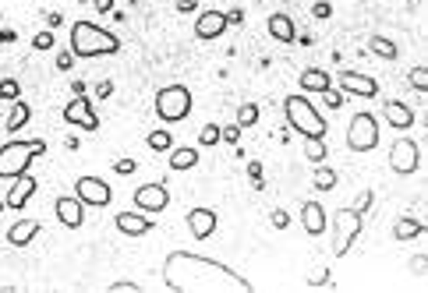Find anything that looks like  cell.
<instances>
[{
  "mask_svg": "<svg viewBox=\"0 0 428 293\" xmlns=\"http://www.w3.org/2000/svg\"><path fill=\"white\" fill-rule=\"evenodd\" d=\"M163 283L174 293H251L241 272L199 251H170L163 258Z\"/></svg>",
  "mask_w": 428,
  "mask_h": 293,
  "instance_id": "obj_1",
  "label": "cell"
},
{
  "mask_svg": "<svg viewBox=\"0 0 428 293\" xmlns=\"http://www.w3.org/2000/svg\"><path fill=\"white\" fill-rule=\"evenodd\" d=\"M120 50V39L100 28L96 21H75L71 25V53L75 57H113Z\"/></svg>",
  "mask_w": 428,
  "mask_h": 293,
  "instance_id": "obj_2",
  "label": "cell"
},
{
  "mask_svg": "<svg viewBox=\"0 0 428 293\" xmlns=\"http://www.w3.org/2000/svg\"><path fill=\"white\" fill-rule=\"evenodd\" d=\"M46 152V142L43 138H14L7 145H0V181L4 177H18V174H28V163L39 159Z\"/></svg>",
  "mask_w": 428,
  "mask_h": 293,
  "instance_id": "obj_3",
  "label": "cell"
},
{
  "mask_svg": "<svg viewBox=\"0 0 428 293\" xmlns=\"http://www.w3.org/2000/svg\"><path fill=\"white\" fill-rule=\"evenodd\" d=\"M283 113H287V124H291L301 138H325V131H329L325 117L312 106L308 96H287L283 99Z\"/></svg>",
  "mask_w": 428,
  "mask_h": 293,
  "instance_id": "obj_4",
  "label": "cell"
},
{
  "mask_svg": "<svg viewBox=\"0 0 428 293\" xmlns=\"http://www.w3.org/2000/svg\"><path fill=\"white\" fill-rule=\"evenodd\" d=\"M361 212H354V208H336L333 212V255L336 258H343L350 247H354V240L361 237Z\"/></svg>",
  "mask_w": 428,
  "mask_h": 293,
  "instance_id": "obj_5",
  "label": "cell"
},
{
  "mask_svg": "<svg viewBox=\"0 0 428 293\" xmlns=\"http://www.w3.org/2000/svg\"><path fill=\"white\" fill-rule=\"evenodd\" d=\"M192 113V89L184 85H167L156 92V117L163 124H177Z\"/></svg>",
  "mask_w": 428,
  "mask_h": 293,
  "instance_id": "obj_6",
  "label": "cell"
},
{
  "mask_svg": "<svg viewBox=\"0 0 428 293\" xmlns=\"http://www.w3.org/2000/svg\"><path fill=\"white\" fill-rule=\"evenodd\" d=\"M379 145V120L372 113H354L347 124V149L350 152H372Z\"/></svg>",
  "mask_w": 428,
  "mask_h": 293,
  "instance_id": "obj_7",
  "label": "cell"
},
{
  "mask_svg": "<svg viewBox=\"0 0 428 293\" xmlns=\"http://www.w3.org/2000/svg\"><path fill=\"white\" fill-rule=\"evenodd\" d=\"M418 163H422V149H418L414 138H397L390 145V166H393V174L411 177L418 170Z\"/></svg>",
  "mask_w": 428,
  "mask_h": 293,
  "instance_id": "obj_8",
  "label": "cell"
},
{
  "mask_svg": "<svg viewBox=\"0 0 428 293\" xmlns=\"http://www.w3.org/2000/svg\"><path fill=\"white\" fill-rule=\"evenodd\" d=\"M75 198L82 201V205H93V208H107L110 198H113V191H110L107 181H100V177H78L75 181Z\"/></svg>",
  "mask_w": 428,
  "mask_h": 293,
  "instance_id": "obj_9",
  "label": "cell"
},
{
  "mask_svg": "<svg viewBox=\"0 0 428 293\" xmlns=\"http://www.w3.org/2000/svg\"><path fill=\"white\" fill-rule=\"evenodd\" d=\"M64 120L82 127V131H100V117L93 110V99L89 96H75L68 106H64Z\"/></svg>",
  "mask_w": 428,
  "mask_h": 293,
  "instance_id": "obj_10",
  "label": "cell"
},
{
  "mask_svg": "<svg viewBox=\"0 0 428 293\" xmlns=\"http://www.w3.org/2000/svg\"><path fill=\"white\" fill-rule=\"evenodd\" d=\"M170 205V191H167V184H142L138 191H135V208L138 212H145V215H156V212H163Z\"/></svg>",
  "mask_w": 428,
  "mask_h": 293,
  "instance_id": "obj_11",
  "label": "cell"
},
{
  "mask_svg": "<svg viewBox=\"0 0 428 293\" xmlns=\"http://www.w3.org/2000/svg\"><path fill=\"white\" fill-rule=\"evenodd\" d=\"M340 89L350 92V96H361V99L379 96V82H375L372 75H361V71H340Z\"/></svg>",
  "mask_w": 428,
  "mask_h": 293,
  "instance_id": "obj_12",
  "label": "cell"
},
{
  "mask_svg": "<svg viewBox=\"0 0 428 293\" xmlns=\"http://www.w3.org/2000/svg\"><path fill=\"white\" fill-rule=\"evenodd\" d=\"M216 226H219V219H216L213 208H192L188 212V230H192L195 240H209L216 233Z\"/></svg>",
  "mask_w": 428,
  "mask_h": 293,
  "instance_id": "obj_13",
  "label": "cell"
},
{
  "mask_svg": "<svg viewBox=\"0 0 428 293\" xmlns=\"http://www.w3.org/2000/svg\"><path fill=\"white\" fill-rule=\"evenodd\" d=\"M226 14L223 11H202L199 14V21H195V36L199 39H219L223 32H226Z\"/></svg>",
  "mask_w": 428,
  "mask_h": 293,
  "instance_id": "obj_14",
  "label": "cell"
},
{
  "mask_svg": "<svg viewBox=\"0 0 428 293\" xmlns=\"http://www.w3.org/2000/svg\"><path fill=\"white\" fill-rule=\"evenodd\" d=\"M382 117H386V124L397 127V131H407V127L414 124V110H411L407 102H400V99H386V102H382Z\"/></svg>",
  "mask_w": 428,
  "mask_h": 293,
  "instance_id": "obj_15",
  "label": "cell"
},
{
  "mask_svg": "<svg viewBox=\"0 0 428 293\" xmlns=\"http://www.w3.org/2000/svg\"><path fill=\"white\" fill-rule=\"evenodd\" d=\"M117 230L124 233V237H145L149 230H152V219L145 215V212H117Z\"/></svg>",
  "mask_w": 428,
  "mask_h": 293,
  "instance_id": "obj_16",
  "label": "cell"
},
{
  "mask_svg": "<svg viewBox=\"0 0 428 293\" xmlns=\"http://www.w3.org/2000/svg\"><path fill=\"white\" fill-rule=\"evenodd\" d=\"M57 219H61L68 230H78V226L85 223V205H82L78 198H71V195L57 198Z\"/></svg>",
  "mask_w": 428,
  "mask_h": 293,
  "instance_id": "obj_17",
  "label": "cell"
},
{
  "mask_svg": "<svg viewBox=\"0 0 428 293\" xmlns=\"http://www.w3.org/2000/svg\"><path fill=\"white\" fill-rule=\"evenodd\" d=\"M32 195H36V177L18 174L14 184H11V191H7V198H4V205H7V208H25Z\"/></svg>",
  "mask_w": 428,
  "mask_h": 293,
  "instance_id": "obj_18",
  "label": "cell"
},
{
  "mask_svg": "<svg viewBox=\"0 0 428 293\" xmlns=\"http://www.w3.org/2000/svg\"><path fill=\"white\" fill-rule=\"evenodd\" d=\"M39 219H18L11 230H7V244L11 247H25V244H32L36 237H39Z\"/></svg>",
  "mask_w": 428,
  "mask_h": 293,
  "instance_id": "obj_19",
  "label": "cell"
},
{
  "mask_svg": "<svg viewBox=\"0 0 428 293\" xmlns=\"http://www.w3.org/2000/svg\"><path fill=\"white\" fill-rule=\"evenodd\" d=\"M301 226L312 233V237H322L325 233V208L319 201H305L301 205Z\"/></svg>",
  "mask_w": 428,
  "mask_h": 293,
  "instance_id": "obj_20",
  "label": "cell"
},
{
  "mask_svg": "<svg viewBox=\"0 0 428 293\" xmlns=\"http://www.w3.org/2000/svg\"><path fill=\"white\" fill-rule=\"evenodd\" d=\"M298 85H301V92H325V89H333V78L322 68H305L301 78H298Z\"/></svg>",
  "mask_w": 428,
  "mask_h": 293,
  "instance_id": "obj_21",
  "label": "cell"
},
{
  "mask_svg": "<svg viewBox=\"0 0 428 293\" xmlns=\"http://www.w3.org/2000/svg\"><path fill=\"white\" fill-rule=\"evenodd\" d=\"M269 36L280 39V43H294V39H298V28H294L291 14H283V11L269 14Z\"/></svg>",
  "mask_w": 428,
  "mask_h": 293,
  "instance_id": "obj_22",
  "label": "cell"
},
{
  "mask_svg": "<svg viewBox=\"0 0 428 293\" xmlns=\"http://www.w3.org/2000/svg\"><path fill=\"white\" fill-rule=\"evenodd\" d=\"M192 166H199V149L181 145V149L170 152V170H192Z\"/></svg>",
  "mask_w": 428,
  "mask_h": 293,
  "instance_id": "obj_23",
  "label": "cell"
},
{
  "mask_svg": "<svg viewBox=\"0 0 428 293\" xmlns=\"http://www.w3.org/2000/svg\"><path fill=\"white\" fill-rule=\"evenodd\" d=\"M422 223L418 219H411V215H404V219H397V226H393V237L397 240H414V237H422Z\"/></svg>",
  "mask_w": 428,
  "mask_h": 293,
  "instance_id": "obj_24",
  "label": "cell"
},
{
  "mask_svg": "<svg viewBox=\"0 0 428 293\" xmlns=\"http://www.w3.org/2000/svg\"><path fill=\"white\" fill-rule=\"evenodd\" d=\"M28 117H32V110H28V102H21V99H14V110H11V117H7V131L14 134V131H21L25 124H28Z\"/></svg>",
  "mask_w": 428,
  "mask_h": 293,
  "instance_id": "obj_25",
  "label": "cell"
},
{
  "mask_svg": "<svg viewBox=\"0 0 428 293\" xmlns=\"http://www.w3.org/2000/svg\"><path fill=\"white\" fill-rule=\"evenodd\" d=\"M372 53L375 57H382V60H397V43L393 39H382V36H372Z\"/></svg>",
  "mask_w": 428,
  "mask_h": 293,
  "instance_id": "obj_26",
  "label": "cell"
},
{
  "mask_svg": "<svg viewBox=\"0 0 428 293\" xmlns=\"http://www.w3.org/2000/svg\"><path fill=\"white\" fill-rule=\"evenodd\" d=\"M145 145H149L152 152H170V149H174V138H170V131L160 127V131H152V134L145 138Z\"/></svg>",
  "mask_w": 428,
  "mask_h": 293,
  "instance_id": "obj_27",
  "label": "cell"
},
{
  "mask_svg": "<svg viewBox=\"0 0 428 293\" xmlns=\"http://www.w3.org/2000/svg\"><path fill=\"white\" fill-rule=\"evenodd\" d=\"M259 124V106L255 102H244L241 110H237V127H255Z\"/></svg>",
  "mask_w": 428,
  "mask_h": 293,
  "instance_id": "obj_28",
  "label": "cell"
},
{
  "mask_svg": "<svg viewBox=\"0 0 428 293\" xmlns=\"http://www.w3.org/2000/svg\"><path fill=\"white\" fill-rule=\"evenodd\" d=\"M305 156L312 163H322L325 159V138H305Z\"/></svg>",
  "mask_w": 428,
  "mask_h": 293,
  "instance_id": "obj_29",
  "label": "cell"
},
{
  "mask_svg": "<svg viewBox=\"0 0 428 293\" xmlns=\"http://www.w3.org/2000/svg\"><path fill=\"white\" fill-rule=\"evenodd\" d=\"M315 188H319V191H333V188H336V174H333L329 166H319V170H315Z\"/></svg>",
  "mask_w": 428,
  "mask_h": 293,
  "instance_id": "obj_30",
  "label": "cell"
},
{
  "mask_svg": "<svg viewBox=\"0 0 428 293\" xmlns=\"http://www.w3.org/2000/svg\"><path fill=\"white\" fill-rule=\"evenodd\" d=\"M0 99H7V102L21 99V85H18L14 78H4V82H0Z\"/></svg>",
  "mask_w": 428,
  "mask_h": 293,
  "instance_id": "obj_31",
  "label": "cell"
},
{
  "mask_svg": "<svg viewBox=\"0 0 428 293\" xmlns=\"http://www.w3.org/2000/svg\"><path fill=\"white\" fill-rule=\"evenodd\" d=\"M372 201H375V191H372V188H368V191H361L357 201H354V212H361V215H365V212L372 208Z\"/></svg>",
  "mask_w": 428,
  "mask_h": 293,
  "instance_id": "obj_32",
  "label": "cell"
},
{
  "mask_svg": "<svg viewBox=\"0 0 428 293\" xmlns=\"http://www.w3.org/2000/svg\"><path fill=\"white\" fill-rule=\"evenodd\" d=\"M411 85H414L418 92H428V71L425 68H414V71H411Z\"/></svg>",
  "mask_w": 428,
  "mask_h": 293,
  "instance_id": "obj_33",
  "label": "cell"
},
{
  "mask_svg": "<svg viewBox=\"0 0 428 293\" xmlns=\"http://www.w3.org/2000/svg\"><path fill=\"white\" fill-rule=\"evenodd\" d=\"M216 142H219V127H216V124H206L202 134H199V145H216Z\"/></svg>",
  "mask_w": 428,
  "mask_h": 293,
  "instance_id": "obj_34",
  "label": "cell"
},
{
  "mask_svg": "<svg viewBox=\"0 0 428 293\" xmlns=\"http://www.w3.org/2000/svg\"><path fill=\"white\" fill-rule=\"evenodd\" d=\"M322 96H325V106H329V110H340V106H343V92H336V89H325Z\"/></svg>",
  "mask_w": 428,
  "mask_h": 293,
  "instance_id": "obj_35",
  "label": "cell"
},
{
  "mask_svg": "<svg viewBox=\"0 0 428 293\" xmlns=\"http://www.w3.org/2000/svg\"><path fill=\"white\" fill-rule=\"evenodd\" d=\"M32 46H36V50H50V46H53V32H39V36L32 39Z\"/></svg>",
  "mask_w": 428,
  "mask_h": 293,
  "instance_id": "obj_36",
  "label": "cell"
},
{
  "mask_svg": "<svg viewBox=\"0 0 428 293\" xmlns=\"http://www.w3.org/2000/svg\"><path fill=\"white\" fill-rule=\"evenodd\" d=\"M110 293H142L138 283H110Z\"/></svg>",
  "mask_w": 428,
  "mask_h": 293,
  "instance_id": "obj_37",
  "label": "cell"
},
{
  "mask_svg": "<svg viewBox=\"0 0 428 293\" xmlns=\"http://www.w3.org/2000/svg\"><path fill=\"white\" fill-rule=\"evenodd\" d=\"M71 64H75V53H71V50L57 53V68H61V71H71Z\"/></svg>",
  "mask_w": 428,
  "mask_h": 293,
  "instance_id": "obj_38",
  "label": "cell"
},
{
  "mask_svg": "<svg viewBox=\"0 0 428 293\" xmlns=\"http://www.w3.org/2000/svg\"><path fill=\"white\" fill-rule=\"evenodd\" d=\"M135 166H138L135 159H117V163H113V170H117V174H124V177H127V174H135Z\"/></svg>",
  "mask_w": 428,
  "mask_h": 293,
  "instance_id": "obj_39",
  "label": "cell"
},
{
  "mask_svg": "<svg viewBox=\"0 0 428 293\" xmlns=\"http://www.w3.org/2000/svg\"><path fill=\"white\" fill-rule=\"evenodd\" d=\"M273 226H276V230H287V226H291V215H287L283 208H276V212H273Z\"/></svg>",
  "mask_w": 428,
  "mask_h": 293,
  "instance_id": "obj_40",
  "label": "cell"
},
{
  "mask_svg": "<svg viewBox=\"0 0 428 293\" xmlns=\"http://www.w3.org/2000/svg\"><path fill=\"white\" fill-rule=\"evenodd\" d=\"M219 138H223V142H230V145H234V142H237V138H241V127H237V124H234V127H226V131H219Z\"/></svg>",
  "mask_w": 428,
  "mask_h": 293,
  "instance_id": "obj_41",
  "label": "cell"
},
{
  "mask_svg": "<svg viewBox=\"0 0 428 293\" xmlns=\"http://www.w3.org/2000/svg\"><path fill=\"white\" fill-rule=\"evenodd\" d=\"M312 14H315V18H329V14H333V7H329L325 0H319V4L312 7Z\"/></svg>",
  "mask_w": 428,
  "mask_h": 293,
  "instance_id": "obj_42",
  "label": "cell"
},
{
  "mask_svg": "<svg viewBox=\"0 0 428 293\" xmlns=\"http://www.w3.org/2000/svg\"><path fill=\"white\" fill-rule=\"evenodd\" d=\"M248 174H251L255 188H262V166H259V163H251V166H248Z\"/></svg>",
  "mask_w": 428,
  "mask_h": 293,
  "instance_id": "obj_43",
  "label": "cell"
},
{
  "mask_svg": "<svg viewBox=\"0 0 428 293\" xmlns=\"http://www.w3.org/2000/svg\"><path fill=\"white\" fill-rule=\"evenodd\" d=\"M177 11L188 14V11H199V4H195V0H177Z\"/></svg>",
  "mask_w": 428,
  "mask_h": 293,
  "instance_id": "obj_44",
  "label": "cell"
},
{
  "mask_svg": "<svg viewBox=\"0 0 428 293\" xmlns=\"http://www.w3.org/2000/svg\"><path fill=\"white\" fill-rule=\"evenodd\" d=\"M18 39V32H11V28H0V43H14Z\"/></svg>",
  "mask_w": 428,
  "mask_h": 293,
  "instance_id": "obj_45",
  "label": "cell"
},
{
  "mask_svg": "<svg viewBox=\"0 0 428 293\" xmlns=\"http://www.w3.org/2000/svg\"><path fill=\"white\" fill-rule=\"evenodd\" d=\"M226 21H234V25H241V21H244V11H230V14H226Z\"/></svg>",
  "mask_w": 428,
  "mask_h": 293,
  "instance_id": "obj_46",
  "label": "cell"
},
{
  "mask_svg": "<svg viewBox=\"0 0 428 293\" xmlns=\"http://www.w3.org/2000/svg\"><path fill=\"white\" fill-rule=\"evenodd\" d=\"M96 7H100V11H110V7H113V0H96Z\"/></svg>",
  "mask_w": 428,
  "mask_h": 293,
  "instance_id": "obj_47",
  "label": "cell"
},
{
  "mask_svg": "<svg viewBox=\"0 0 428 293\" xmlns=\"http://www.w3.org/2000/svg\"><path fill=\"white\" fill-rule=\"evenodd\" d=\"M4 208H7V205H4V198H0V212H4Z\"/></svg>",
  "mask_w": 428,
  "mask_h": 293,
  "instance_id": "obj_48",
  "label": "cell"
}]
</instances>
